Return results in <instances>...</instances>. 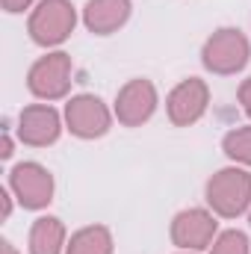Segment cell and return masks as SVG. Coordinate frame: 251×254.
Here are the masks:
<instances>
[{
    "label": "cell",
    "mask_w": 251,
    "mask_h": 254,
    "mask_svg": "<svg viewBox=\"0 0 251 254\" xmlns=\"http://www.w3.org/2000/svg\"><path fill=\"white\" fill-rule=\"evenodd\" d=\"M207 201L219 216H240L251 201V175L240 169H225L207 184Z\"/></svg>",
    "instance_id": "obj_1"
},
{
    "label": "cell",
    "mask_w": 251,
    "mask_h": 254,
    "mask_svg": "<svg viewBox=\"0 0 251 254\" xmlns=\"http://www.w3.org/2000/svg\"><path fill=\"white\" fill-rule=\"evenodd\" d=\"M249 63V42L240 30H219L204 45V65L216 74H234Z\"/></svg>",
    "instance_id": "obj_2"
},
{
    "label": "cell",
    "mask_w": 251,
    "mask_h": 254,
    "mask_svg": "<svg viewBox=\"0 0 251 254\" xmlns=\"http://www.w3.org/2000/svg\"><path fill=\"white\" fill-rule=\"evenodd\" d=\"M71 30H74V6L68 0H45L30 21V33L39 45H57Z\"/></svg>",
    "instance_id": "obj_3"
},
{
    "label": "cell",
    "mask_w": 251,
    "mask_h": 254,
    "mask_svg": "<svg viewBox=\"0 0 251 254\" xmlns=\"http://www.w3.org/2000/svg\"><path fill=\"white\" fill-rule=\"evenodd\" d=\"M68 77H71V60L65 54H51L33 65L30 71V89L39 98H63L68 92Z\"/></svg>",
    "instance_id": "obj_4"
},
{
    "label": "cell",
    "mask_w": 251,
    "mask_h": 254,
    "mask_svg": "<svg viewBox=\"0 0 251 254\" xmlns=\"http://www.w3.org/2000/svg\"><path fill=\"white\" fill-rule=\"evenodd\" d=\"M65 116H68L71 133H77V136H83V139L104 136L107 127H110V113H107V107H104L98 98H92V95L74 98V101L65 107Z\"/></svg>",
    "instance_id": "obj_5"
},
{
    "label": "cell",
    "mask_w": 251,
    "mask_h": 254,
    "mask_svg": "<svg viewBox=\"0 0 251 254\" xmlns=\"http://www.w3.org/2000/svg\"><path fill=\"white\" fill-rule=\"evenodd\" d=\"M12 187L18 192L21 204L30 207V210L45 207V204L51 201V195H54V181H51V175H48L42 166H36V163L15 166V172H12Z\"/></svg>",
    "instance_id": "obj_6"
},
{
    "label": "cell",
    "mask_w": 251,
    "mask_h": 254,
    "mask_svg": "<svg viewBox=\"0 0 251 254\" xmlns=\"http://www.w3.org/2000/svg\"><path fill=\"white\" fill-rule=\"evenodd\" d=\"M154 107H157V92H154V86L148 83V80H130L125 89L119 92V107H116V113H119V122H125V125H142V122H148L151 119V113H154Z\"/></svg>",
    "instance_id": "obj_7"
},
{
    "label": "cell",
    "mask_w": 251,
    "mask_h": 254,
    "mask_svg": "<svg viewBox=\"0 0 251 254\" xmlns=\"http://www.w3.org/2000/svg\"><path fill=\"white\" fill-rule=\"evenodd\" d=\"M207 110V86L201 80H184L172 95H169V116L175 125H192L204 116Z\"/></svg>",
    "instance_id": "obj_8"
},
{
    "label": "cell",
    "mask_w": 251,
    "mask_h": 254,
    "mask_svg": "<svg viewBox=\"0 0 251 254\" xmlns=\"http://www.w3.org/2000/svg\"><path fill=\"white\" fill-rule=\"evenodd\" d=\"M216 234V222L213 216H207L204 210H187L175 219L172 237L181 249H207L210 240Z\"/></svg>",
    "instance_id": "obj_9"
},
{
    "label": "cell",
    "mask_w": 251,
    "mask_h": 254,
    "mask_svg": "<svg viewBox=\"0 0 251 254\" xmlns=\"http://www.w3.org/2000/svg\"><path fill=\"white\" fill-rule=\"evenodd\" d=\"M60 136V116L51 107H27L21 113V139L30 145H51Z\"/></svg>",
    "instance_id": "obj_10"
},
{
    "label": "cell",
    "mask_w": 251,
    "mask_h": 254,
    "mask_svg": "<svg viewBox=\"0 0 251 254\" xmlns=\"http://www.w3.org/2000/svg\"><path fill=\"white\" fill-rule=\"evenodd\" d=\"M130 15V0H89L86 6V27L92 33H113Z\"/></svg>",
    "instance_id": "obj_11"
},
{
    "label": "cell",
    "mask_w": 251,
    "mask_h": 254,
    "mask_svg": "<svg viewBox=\"0 0 251 254\" xmlns=\"http://www.w3.org/2000/svg\"><path fill=\"white\" fill-rule=\"evenodd\" d=\"M63 225L60 219H39L30 234V252L33 254H60L63 249Z\"/></svg>",
    "instance_id": "obj_12"
},
{
    "label": "cell",
    "mask_w": 251,
    "mask_h": 254,
    "mask_svg": "<svg viewBox=\"0 0 251 254\" xmlns=\"http://www.w3.org/2000/svg\"><path fill=\"white\" fill-rule=\"evenodd\" d=\"M110 252H113V243H110L107 228H86L68 246V254H110Z\"/></svg>",
    "instance_id": "obj_13"
},
{
    "label": "cell",
    "mask_w": 251,
    "mask_h": 254,
    "mask_svg": "<svg viewBox=\"0 0 251 254\" xmlns=\"http://www.w3.org/2000/svg\"><path fill=\"white\" fill-rule=\"evenodd\" d=\"M225 154L240 163H251V127H237L225 136Z\"/></svg>",
    "instance_id": "obj_14"
},
{
    "label": "cell",
    "mask_w": 251,
    "mask_h": 254,
    "mask_svg": "<svg viewBox=\"0 0 251 254\" xmlns=\"http://www.w3.org/2000/svg\"><path fill=\"white\" fill-rule=\"evenodd\" d=\"M213 254H249V240L240 231L222 234V240L213 246Z\"/></svg>",
    "instance_id": "obj_15"
},
{
    "label": "cell",
    "mask_w": 251,
    "mask_h": 254,
    "mask_svg": "<svg viewBox=\"0 0 251 254\" xmlns=\"http://www.w3.org/2000/svg\"><path fill=\"white\" fill-rule=\"evenodd\" d=\"M240 101H243L246 113L251 116V80H246V83H243V89H240Z\"/></svg>",
    "instance_id": "obj_16"
},
{
    "label": "cell",
    "mask_w": 251,
    "mask_h": 254,
    "mask_svg": "<svg viewBox=\"0 0 251 254\" xmlns=\"http://www.w3.org/2000/svg\"><path fill=\"white\" fill-rule=\"evenodd\" d=\"M33 0H3V6L9 9V12H21V9H27Z\"/></svg>",
    "instance_id": "obj_17"
},
{
    "label": "cell",
    "mask_w": 251,
    "mask_h": 254,
    "mask_svg": "<svg viewBox=\"0 0 251 254\" xmlns=\"http://www.w3.org/2000/svg\"><path fill=\"white\" fill-rule=\"evenodd\" d=\"M3 254H15V249H12L9 243H3Z\"/></svg>",
    "instance_id": "obj_18"
}]
</instances>
